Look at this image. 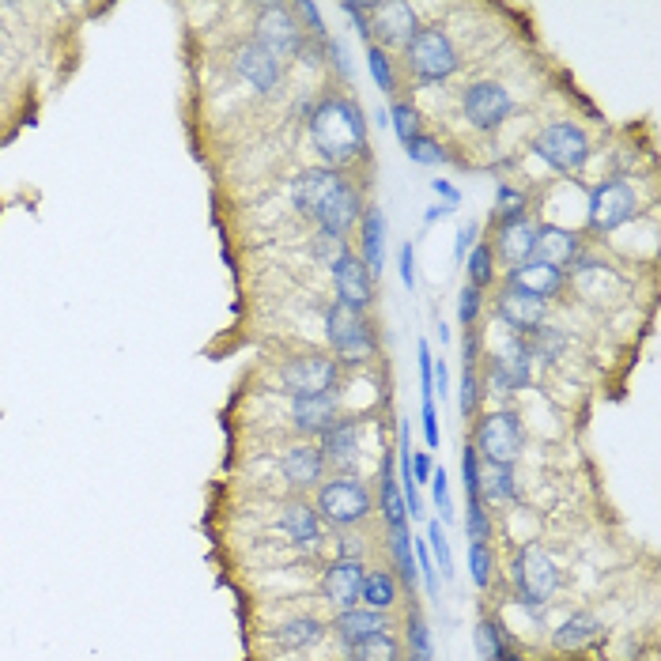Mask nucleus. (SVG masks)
<instances>
[{
  "label": "nucleus",
  "mask_w": 661,
  "mask_h": 661,
  "mask_svg": "<svg viewBox=\"0 0 661 661\" xmlns=\"http://www.w3.org/2000/svg\"><path fill=\"white\" fill-rule=\"evenodd\" d=\"M306 121H310L314 152L325 159V167H348L367 148V118H363V106L356 99L329 95L310 110Z\"/></svg>",
  "instance_id": "obj_1"
},
{
  "label": "nucleus",
  "mask_w": 661,
  "mask_h": 661,
  "mask_svg": "<svg viewBox=\"0 0 661 661\" xmlns=\"http://www.w3.org/2000/svg\"><path fill=\"white\" fill-rule=\"evenodd\" d=\"M314 510L325 526L333 529H356L374 514V492L359 476H333L318 484Z\"/></svg>",
  "instance_id": "obj_2"
},
{
  "label": "nucleus",
  "mask_w": 661,
  "mask_h": 661,
  "mask_svg": "<svg viewBox=\"0 0 661 661\" xmlns=\"http://www.w3.org/2000/svg\"><path fill=\"white\" fill-rule=\"evenodd\" d=\"M510 582H514V594L526 609H544L560 590V567L541 544L529 541L510 560Z\"/></svg>",
  "instance_id": "obj_3"
},
{
  "label": "nucleus",
  "mask_w": 661,
  "mask_h": 661,
  "mask_svg": "<svg viewBox=\"0 0 661 661\" xmlns=\"http://www.w3.org/2000/svg\"><path fill=\"white\" fill-rule=\"evenodd\" d=\"M325 337L333 344L337 363H344V367H359V363L374 359V352H378V340H374L367 314L348 310V306L340 303H333L325 310Z\"/></svg>",
  "instance_id": "obj_4"
},
{
  "label": "nucleus",
  "mask_w": 661,
  "mask_h": 661,
  "mask_svg": "<svg viewBox=\"0 0 661 661\" xmlns=\"http://www.w3.org/2000/svg\"><path fill=\"white\" fill-rule=\"evenodd\" d=\"M522 442H526V427H522V420H518V412L499 408V412L480 416L473 450H476V458H480V465H503V469H514V461H518V454H522Z\"/></svg>",
  "instance_id": "obj_5"
},
{
  "label": "nucleus",
  "mask_w": 661,
  "mask_h": 661,
  "mask_svg": "<svg viewBox=\"0 0 661 661\" xmlns=\"http://www.w3.org/2000/svg\"><path fill=\"white\" fill-rule=\"evenodd\" d=\"M405 61L420 84H446L458 72V50L439 27H420L405 46Z\"/></svg>",
  "instance_id": "obj_6"
},
{
  "label": "nucleus",
  "mask_w": 661,
  "mask_h": 661,
  "mask_svg": "<svg viewBox=\"0 0 661 661\" xmlns=\"http://www.w3.org/2000/svg\"><path fill=\"white\" fill-rule=\"evenodd\" d=\"M533 152L541 155L552 170H560V174H578L590 163V136L582 133L578 125H571V121H556V125H544L537 133Z\"/></svg>",
  "instance_id": "obj_7"
},
{
  "label": "nucleus",
  "mask_w": 661,
  "mask_h": 661,
  "mask_svg": "<svg viewBox=\"0 0 661 661\" xmlns=\"http://www.w3.org/2000/svg\"><path fill=\"white\" fill-rule=\"evenodd\" d=\"M254 27H257L254 42L265 53H272L276 61H288V57H299V53H303L306 34H303V27L295 23V12H291L288 4H261Z\"/></svg>",
  "instance_id": "obj_8"
},
{
  "label": "nucleus",
  "mask_w": 661,
  "mask_h": 661,
  "mask_svg": "<svg viewBox=\"0 0 661 661\" xmlns=\"http://www.w3.org/2000/svg\"><path fill=\"white\" fill-rule=\"evenodd\" d=\"M461 114H465L469 125L480 129V133H495V129L514 114V99H510V91L503 84H495V80H476V84H469L465 95H461Z\"/></svg>",
  "instance_id": "obj_9"
},
{
  "label": "nucleus",
  "mask_w": 661,
  "mask_h": 661,
  "mask_svg": "<svg viewBox=\"0 0 661 661\" xmlns=\"http://www.w3.org/2000/svg\"><path fill=\"white\" fill-rule=\"evenodd\" d=\"M367 23H371V46L378 50H397L408 46L416 31H420V19L412 12V4L405 0H386V4H367Z\"/></svg>",
  "instance_id": "obj_10"
},
{
  "label": "nucleus",
  "mask_w": 661,
  "mask_h": 661,
  "mask_svg": "<svg viewBox=\"0 0 661 661\" xmlns=\"http://www.w3.org/2000/svg\"><path fill=\"white\" fill-rule=\"evenodd\" d=\"M280 382L291 397H314L333 393L340 382V363L333 356H291L280 367Z\"/></svg>",
  "instance_id": "obj_11"
},
{
  "label": "nucleus",
  "mask_w": 661,
  "mask_h": 661,
  "mask_svg": "<svg viewBox=\"0 0 661 661\" xmlns=\"http://www.w3.org/2000/svg\"><path fill=\"white\" fill-rule=\"evenodd\" d=\"M635 212H639V197H635V189L624 178H609V182L594 186V193H590V227L601 231V235L624 227Z\"/></svg>",
  "instance_id": "obj_12"
},
{
  "label": "nucleus",
  "mask_w": 661,
  "mask_h": 661,
  "mask_svg": "<svg viewBox=\"0 0 661 661\" xmlns=\"http://www.w3.org/2000/svg\"><path fill=\"white\" fill-rule=\"evenodd\" d=\"M484 378H488V386H492L495 393H503V397L526 390L529 382H533V359H529V352H526V340L522 337L510 340L499 356L488 359Z\"/></svg>",
  "instance_id": "obj_13"
},
{
  "label": "nucleus",
  "mask_w": 661,
  "mask_h": 661,
  "mask_svg": "<svg viewBox=\"0 0 661 661\" xmlns=\"http://www.w3.org/2000/svg\"><path fill=\"white\" fill-rule=\"evenodd\" d=\"M318 439H322L318 442V450H322L325 465L344 469L340 476H356L352 469L359 465V454H363V424H359V420H344V416H337Z\"/></svg>",
  "instance_id": "obj_14"
},
{
  "label": "nucleus",
  "mask_w": 661,
  "mask_h": 661,
  "mask_svg": "<svg viewBox=\"0 0 661 661\" xmlns=\"http://www.w3.org/2000/svg\"><path fill=\"white\" fill-rule=\"evenodd\" d=\"M363 575L367 567L363 560H333L322 571V582H318V594L333 612L356 609L359 605V586H363Z\"/></svg>",
  "instance_id": "obj_15"
},
{
  "label": "nucleus",
  "mask_w": 661,
  "mask_h": 661,
  "mask_svg": "<svg viewBox=\"0 0 661 661\" xmlns=\"http://www.w3.org/2000/svg\"><path fill=\"white\" fill-rule=\"evenodd\" d=\"M544 314H548V303H544V299H533L526 291L503 288L495 295V318L507 325L514 337H529L533 329H541Z\"/></svg>",
  "instance_id": "obj_16"
},
{
  "label": "nucleus",
  "mask_w": 661,
  "mask_h": 661,
  "mask_svg": "<svg viewBox=\"0 0 661 661\" xmlns=\"http://www.w3.org/2000/svg\"><path fill=\"white\" fill-rule=\"evenodd\" d=\"M344 186V174L333 167H310L291 182V204L303 212L306 220H314L322 212V204Z\"/></svg>",
  "instance_id": "obj_17"
},
{
  "label": "nucleus",
  "mask_w": 661,
  "mask_h": 661,
  "mask_svg": "<svg viewBox=\"0 0 661 661\" xmlns=\"http://www.w3.org/2000/svg\"><path fill=\"white\" fill-rule=\"evenodd\" d=\"M333 291H337V303L348 310L367 314V306L374 303V276L367 272V265L356 254H348L344 261L333 265Z\"/></svg>",
  "instance_id": "obj_18"
},
{
  "label": "nucleus",
  "mask_w": 661,
  "mask_h": 661,
  "mask_svg": "<svg viewBox=\"0 0 661 661\" xmlns=\"http://www.w3.org/2000/svg\"><path fill=\"white\" fill-rule=\"evenodd\" d=\"M325 469H329V465H325L318 442H295V446L284 450V458H280V473H284V480H288L291 488H299V492L318 488L325 480Z\"/></svg>",
  "instance_id": "obj_19"
},
{
  "label": "nucleus",
  "mask_w": 661,
  "mask_h": 661,
  "mask_svg": "<svg viewBox=\"0 0 661 661\" xmlns=\"http://www.w3.org/2000/svg\"><path fill=\"white\" fill-rule=\"evenodd\" d=\"M359 216H363V197H359L356 186H348V182H344V186H340L337 193L322 204V212L314 216V223H318V235L344 238L359 223Z\"/></svg>",
  "instance_id": "obj_20"
},
{
  "label": "nucleus",
  "mask_w": 661,
  "mask_h": 661,
  "mask_svg": "<svg viewBox=\"0 0 661 661\" xmlns=\"http://www.w3.org/2000/svg\"><path fill=\"white\" fill-rule=\"evenodd\" d=\"M537 231H541V223L533 220H514V223H503L499 231H495V246L492 254L507 265V269H518V265H526L533 261V246H537Z\"/></svg>",
  "instance_id": "obj_21"
},
{
  "label": "nucleus",
  "mask_w": 661,
  "mask_h": 661,
  "mask_svg": "<svg viewBox=\"0 0 661 661\" xmlns=\"http://www.w3.org/2000/svg\"><path fill=\"white\" fill-rule=\"evenodd\" d=\"M578 254H582V238H578L575 231H567V227H548V223L537 231L533 261H541V265H552V269L567 272L571 265H575Z\"/></svg>",
  "instance_id": "obj_22"
},
{
  "label": "nucleus",
  "mask_w": 661,
  "mask_h": 661,
  "mask_svg": "<svg viewBox=\"0 0 661 661\" xmlns=\"http://www.w3.org/2000/svg\"><path fill=\"white\" fill-rule=\"evenodd\" d=\"M378 631H390V612H374L356 605V609H344L333 616V635L340 639L344 650H352V646H359L363 639L378 635Z\"/></svg>",
  "instance_id": "obj_23"
},
{
  "label": "nucleus",
  "mask_w": 661,
  "mask_h": 661,
  "mask_svg": "<svg viewBox=\"0 0 661 661\" xmlns=\"http://www.w3.org/2000/svg\"><path fill=\"white\" fill-rule=\"evenodd\" d=\"M567 284V272L552 269V265H541V261H526V265H518V269H507V288H518L533 295V299H556Z\"/></svg>",
  "instance_id": "obj_24"
},
{
  "label": "nucleus",
  "mask_w": 661,
  "mask_h": 661,
  "mask_svg": "<svg viewBox=\"0 0 661 661\" xmlns=\"http://www.w3.org/2000/svg\"><path fill=\"white\" fill-rule=\"evenodd\" d=\"M340 416L337 393H314V397H291V427L299 435H322Z\"/></svg>",
  "instance_id": "obj_25"
},
{
  "label": "nucleus",
  "mask_w": 661,
  "mask_h": 661,
  "mask_svg": "<svg viewBox=\"0 0 661 661\" xmlns=\"http://www.w3.org/2000/svg\"><path fill=\"white\" fill-rule=\"evenodd\" d=\"M359 261L367 265L371 276H382L386 269V212L382 208H363L359 216Z\"/></svg>",
  "instance_id": "obj_26"
},
{
  "label": "nucleus",
  "mask_w": 661,
  "mask_h": 661,
  "mask_svg": "<svg viewBox=\"0 0 661 661\" xmlns=\"http://www.w3.org/2000/svg\"><path fill=\"white\" fill-rule=\"evenodd\" d=\"M601 635H605V624L594 612H571L560 628L552 631V646L563 650V654H582L586 646L601 643Z\"/></svg>",
  "instance_id": "obj_27"
},
{
  "label": "nucleus",
  "mask_w": 661,
  "mask_h": 661,
  "mask_svg": "<svg viewBox=\"0 0 661 661\" xmlns=\"http://www.w3.org/2000/svg\"><path fill=\"white\" fill-rule=\"evenodd\" d=\"M235 68H238V76L250 87H257V91H272V87L280 84V61H276L272 53L261 50L257 42H246V46L235 53Z\"/></svg>",
  "instance_id": "obj_28"
},
{
  "label": "nucleus",
  "mask_w": 661,
  "mask_h": 661,
  "mask_svg": "<svg viewBox=\"0 0 661 661\" xmlns=\"http://www.w3.org/2000/svg\"><path fill=\"white\" fill-rule=\"evenodd\" d=\"M280 533L288 537L291 544H299V548H314V544L322 541V518H318V510L303 503V499H295L288 507L280 510Z\"/></svg>",
  "instance_id": "obj_29"
},
{
  "label": "nucleus",
  "mask_w": 661,
  "mask_h": 661,
  "mask_svg": "<svg viewBox=\"0 0 661 661\" xmlns=\"http://www.w3.org/2000/svg\"><path fill=\"white\" fill-rule=\"evenodd\" d=\"M378 510L386 518V529L393 526H408V507H405V495H401V484H397V473H393V446L386 450L382 458V473H378Z\"/></svg>",
  "instance_id": "obj_30"
},
{
  "label": "nucleus",
  "mask_w": 661,
  "mask_h": 661,
  "mask_svg": "<svg viewBox=\"0 0 661 661\" xmlns=\"http://www.w3.org/2000/svg\"><path fill=\"white\" fill-rule=\"evenodd\" d=\"M397 578L390 571H378V567H367L363 575V586H359V605L374 612H390L397 605Z\"/></svg>",
  "instance_id": "obj_31"
},
{
  "label": "nucleus",
  "mask_w": 661,
  "mask_h": 661,
  "mask_svg": "<svg viewBox=\"0 0 661 661\" xmlns=\"http://www.w3.org/2000/svg\"><path fill=\"white\" fill-rule=\"evenodd\" d=\"M322 635L325 624L318 616H291V620H284L280 628L272 631L276 646H284V650H306V646L322 643Z\"/></svg>",
  "instance_id": "obj_32"
},
{
  "label": "nucleus",
  "mask_w": 661,
  "mask_h": 661,
  "mask_svg": "<svg viewBox=\"0 0 661 661\" xmlns=\"http://www.w3.org/2000/svg\"><path fill=\"white\" fill-rule=\"evenodd\" d=\"M514 499H518L514 469H503V465H480V503H514Z\"/></svg>",
  "instance_id": "obj_33"
},
{
  "label": "nucleus",
  "mask_w": 661,
  "mask_h": 661,
  "mask_svg": "<svg viewBox=\"0 0 661 661\" xmlns=\"http://www.w3.org/2000/svg\"><path fill=\"white\" fill-rule=\"evenodd\" d=\"M473 643H476V658L480 661H503L510 654L507 631H503L499 620H480L473 631Z\"/></svg>",
  "instance_id": "obj_34"
},
{
  "label": "nucleus",
  "mask_w": 661,
  "mask_h": 661,
  "mask_svg": "<svg viewBox=\"0 0 661 661\" xmlns=\"http://www.w3.org/2000/svg\"><path fill=\"white\" fill-rule=\"evenodd\" d=\"M390 556H393V567H397V582L416 586L420 575H416V556H412V533H408V526L390 529Z\"/></svg>",
  "instance_id": "obj_35"
},
{
  "label": "nucleus",
  "mask_w": 661,
  "mask_h": 661,
  "mask_svg": "<svg viewBox=\"0 0 661 661\" xmlns=\"http://www.w3.org/2000/svg\"><path fill=\"white\" fill-rule=\"evenodd\" d=\"M522 340H526L529 359H544V363H556L563 356V348H567V333L556 329V325H541V329H533Z\"/></svg>",
  "instance_id": "obj_36"
},
{
  "label": "nucleus",
  "mask_w": 661,
  "mask_h": 661,
  "mask_svg": "<svg viewBox=\"0 0 661 661\" xmlns=\"http://www.w3.org/2000/svg\"><path fill=\"white\" fill-rule=\"evenodd\" d=\"M348 661H401V643L393 639V631H378L359 646H352Z\"/></svg>",
  "instance_id": "obj_37"
},
{
  "label": "nucleus",
  "mask_w": 661,
  "mask_h": 661,
  "mask_svg": "<svg viewBox=\"0 0 661 661\" xmlns=\"http://www.w3.org/2000/svg\"><path fill=\"white\" fill-rule=\"evenodd\" d=\"M526 208H529V197L522 193L518 186H510V182H503L499 186V193H495V212L492 220L503 227V223H514V220H526Z\"/></svg>",
  "instance_id": "obj_38"
},
{
  "label": "nucleus",
  "mask_w": 661,
  "mask_h": 661,
  "mask_svg": "<svg viewBox=\"0 0 661 661\" xmlns=\"http://www.w3.org/2000/svg\"><path fill=\"white\" fill-rule=\"evenodd\" d=\"M386 118H390L393 133L401 144H412L416 136H424V118H420V110L412 106V102H393V110H386Z\"/></svg>",
  "instance_id": "obj_39"
},
{
  "label": "nucleus",
  "mask_w": 661,
  "mask_h": 661,
  "mask_svg": "<svg viewBox=\"0 0 661 661\" xmlns=\"http://www.w3.org/2000/svg\"><path fill=\"white\" fill-rule=\"evenodd\" d=\"M465 272H469V284L473 288H488L495 280V254L488 242H476L473 250H469V257H465Z\"/></svg>",
  "instance_id": "obj_40"
},
{
  "label": "nucleus",
  "mask_w": 661,
  "mask_h": 661,
  "mask_svg": "<svg viewBox=\"0 0 661 661\" xmlns=\"http://www.w3.org/2000/svg\"><path fill=\"white\" fill-rule=\"evenodd\" d=\"M408 661H435V639L420 612L408 616Z\"/></svg>",
  "instance_id": "obj_41"
},
{
  "label": "nucleus",
  "mask_w": 661,
  "mask_h": 661,
  "mask_svg": "<svg viewBox=\"0 0 661 661\" xmlns=\"http://www.w3.org/2000/svg\"><path fill=\"white\" fill-rule=\"evenodd\" d=\"M367 68H371V80L382 95H393L397 91V68H393V57L378 46H367Z\"/></svg>",
  "instance_id": "obj_42"
},
{
  "label": "nucleus",
  "mask_w": 661,
  "mask_h": 661,
  "mask_svg": "<svg viewBox=\"0 0 661 661\" xmlns=\"http://www.w3.org/2000/svg\"><path fill=\"white\" fill-rule=\"evenodd\" d=\"M427 548H431V560L439 563V578H454V548L439 522H427Z\"/></svg>",
  "instance_id": "obj_43"
},
{
  "label": "nucleus",
  "mask_w": 661,
  "mask_h": 661,
  "mask_svg": "<svg viewBox=\"0 0 661 661\" xmlns=\"http://www.w3.org/2000/svg\"><path fill=\"white\" fill-rule=\"evenodd\" d=\"M431 503L439 510V526L450 529L454 526V503H450V473L435 465V473H431Z\"/></svg>",
  "instance_id": "obj_44"
},
{
  "label": "nucleus",
  "mask_w": 661,
  "mask_h": 661,
  "mask_svg": "<svg viewBox=\"0 0 661 661\" xmlns=\"http://www.w3.org/2000/svg\"><path fill=\"white\" fill-rule=\"evenodd\" d=\"M405 152H408V159H412V163H420V167H442V163L450 159L439 140H435V136H427V133L416 136Z\"/></svg>",
  "instance_id": "obj_45"
},
{
  "label": "nucleus",
  "mask_w": 661,
  "mask_h": 661,
  "mask_svg": "<svg viewBox=\"0 0 661 661\" xmlns=\"http://www.w3.org/2000/svg\"><path fill=\"white\" fill-rule=\"evenodd\" d=\"M310 254H314V261H322L325 269H333L337 261H344V257L352 254V246H348V238L318 235L314 242H310Z\"/></svg>",
  "instance_id": "obj_46"
},
{
  "label": "nucleus",
  "mask_w": 661,
  "mask_h": 661,
  "mask_svg": "<svg viewBox=\"0 0 661 661\" xmlns=\"http://www.w3.org/2000/svg\"><path fill=\"white\" fill-rule=\"evenodd\" d=\"M465 537L469 544L492 541V514L484 510V503H465Z\"/></svg>",
  "instance_id": "obj_47"
},
{
  "label": "nucleus",
  "mask_w": 661,
  "mask_h": 661,
  "mask_svg": "<svg viewBox=\"0 0 661 661\" xmlns=\"http://www.w3.org/2000/svg\"><path fill=\"white\" fill-rule=\"evenodd\" d=\"M412 556H416V575L424 578L427 597H439V571H435V560H431V548H427L424 537H412Z\"/></svg>",
  "instance_id": "obj_48"
},
{
  "label": "nucleus",
  "mask_w": 661,
  "mask_h": 661,
  "mask_svg": "<svg viewBox=\"0 0 661 661\" xmlns=\"http://www.w3.org/2000/svg\"><path fill=\"white\" fill-rule=\"evenodd\" d=\"M461 488H465V503H480V458L473 442L461 450Z\"/></svg>",
  "instance_id": "obj_49"
},
{
  "label": "nucleus",
  "mask_w": 661,
  "mask_h": 661,
  "mask_svg": "<svg viewBox=\"0 0 661 661\" xmlns=\"http://www.w3.org/2000/svg\"><path fill=\"white\" fill-rule=\"evenodd\" d=\"M492 571H495L492 548L488 544H469V575H473V582L480 590L492 586Z\"/></svg>",
  "instance_id": "obj_50"
},
{
  "label": "nucleus",
  "mask_w": 661,
  "mask_h": 661,
  "mask_svg": "<svg viewBox=\"0 0 661 661\" xmlns=\"http://www.w3.org/2000/svg\"><path fill=\"white\" fill-rule=\"evenodd\" d=\"M480 397H484V382H480L476 367H465V371H461V390H458L461 416H473L476 408H480Z\"/></svg>",
  "instance_id": "obj_51"
},
{
  "label": "nucleus",
  "mask_w": 661,
  "mask_h": 661,
  "mask_svg": "<svg viewBox=\"0 0 661 661\" xmlns=\"http://www.w3.org/2000/svg\"><path fill=\"white\" fill-rule=\"evenodd\" d=\"M480 310H484V291L473 288V284H465L458 291V322L461 325H473L480 318Z\"/></svg>",
  "instance_id": "obj_52"
},
{
  "label": "nucleus",
  "mask_w": 661,
  "mask_h": 661,
  "mask_svg": "<svg viewBox=\"0 0 661 661\" xmlns=\"http://www.w3.org/2000/svg\"><path fill=\"white\" fill-rule=\"evenodd\" d=\"M291 12H295L299 19H306V34H310V38H322L325 42V23H322V8H318V4L303 0V4H295Z\"/></svg>",
  "instance_id": "obj_53"
},
{
  "label": "nucleus",
  "mask_w": 661,
  "mask_h": 661,
  "mask_svg": "<svg viewBox=\"0 0 661 661\" xmlns=\"http://www.w3.org/2000/svg\"><path fill=\"white\" fill-rule=\"evenodd\" d=\"M397 276H401V284H405L408 291L416 288V246H412V242H405V246L397 250Z\"/></svg>",
  "instance_id": "obj_54"
},
{
  "label": "nucleus",
  "mask_w": 661,
  "mask_h": 661,
  "mask_svg": "<svg viewBox=\"0 0 661 661\" xmlns=\"http://www.w3.org/2000/svg\"><path fill=\"white\" fill-rule=\"evenodd\" d=\"M420 412H424V439H427V450H435L439 446V412H435V397H420Z\"/></svg>",
  "instance_id": "obj_55"
},
{
  "label": "nucleus",
  "mask_w": 661,
  "mask_h": 661,
  "mask_svg": "<svg viewBox=\"0 0 661 661\" xmlns=\"http://www.w3.org/2000/svg\"><path fill=\"white\" fill-rule=\"evenodd\" d=\"M431 473H435L431 450H412V484H416V488L431 484Z\"/></svg>",
  "instance_id": "obj_56"
},
{
  "label": "nucleus",
  "mask_w": 661,
  "mask_h": 661,
  "mask_svg": "<svg viewBox=\"0 0 661 661\" xmlns=\"http://www.w3.org/2000/svg\"><path fill=\"white\" fill-rule=\"evenodd\" d=\"M476 235H480V223H465L458 235H454V261H458V265H465L469 250L476 246Z\"/></svg>",
  "instance_id": "obj_57"
},
{
  "label": "nucleus",
  "mask_w": 661,
  "mask_h": 661,
  "mask_svg": "<svg viewBox=\"0 0 661 661\" xmlns=\"http://www.w3.org/2000/svg\"><path fill=\"white\" fill-rule=\"evenodd\" d=\"M431 193H435L442 204H450V208H458V204H461V189L450 186L446 178H435V182H431Z\"/></svg>",
  "instance_id": "obj_58"
},
{
  "label": "nucleus",
  "mask_w": 661,
  "mask_h": 661,
  "mask_svg": "<svg viewBox=\"0 0 661 661\" xmlns=\"http://www.w3.org/2000/svg\"><path fill=\"white\" fill-rule=\"evenodd\" d=\"M325 57L340 68V76H352V65H348V57H344V46H340L337 38H325Z\"/></svg>",
  "instance_id": "obj_59"
},
{
  "label": "nucleus",
  "mask_w": 661,
  "mask_h": 661,
  "mask_svg": "<svg viewBox=\"0 0 661 661\" xmlns=\"http://www.w3.org/2000/svg\"><path fill=\"white\" fill-rule=\"evenodd\" d=\"M476 352H480V337H476V333H465V340H461V363H465V367H476Z\"/></svg>",
  "instance_id": "obj_60"
},
{
  "label": "nucleus",
  "mask_w": 661,
  "mask_h": 661,
  "mask_svg": "<svg viewBox=\"0 0 661 661\" xmlns=\"http://www.w3.org/2000/svg\"><path fill=\"white\" fill-rule=\"evenodd\" d=\"M450 371H446V363L435 359V397H450Z\"/></svg>",
  "instance_id": "obj_61"
},
{
  "label": "nucleus",
  "mask_w": 661,
  "mask_h": 661,
  "mask_svg": "<svg viewBox=\"0 0 661 661\" xmlns=\"http://www.w3.org/2000/svg\"><path fill=\"white\" fill-rule=\"evenodd\" d=\"M450 212H454V208H450V204H431V208H427L424 212V223H435V220H442V216H450Z\"/></svg>",
  "instance_id": "obj_62"
},
{
  "label": "nucleus",
  "mask_w": 661,
  "mask_h": 661,
  "mask_svg": "<svg viewBox=\"0 0 661 661\" xmlns=\"http://www.w3.org/2000/svg\"><path fill=\"white\" fill-rule=\"evenodd\" d=\"M503 661H526V658H518V654H507V658H503Z\"/></svg>",
  "instance_id": "obj_63"
}]
</instances>
